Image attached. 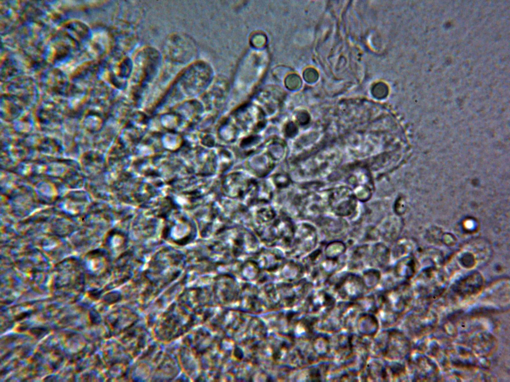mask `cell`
<instances>
[{
	"instance_id": "cell-18",
	"label": "cell",
	"mask_w": 510,
	"mask_h": 382,
	"mask_svg": "<svg viewBox=\"0 0 510 382\" xmlns=\"http://www.w3.org/2000/svg\"><path fill=\"white\" fill-rule=\"evenodd\" d=\"M347 250L346 244L340 240H336L328 242L323 248L324 257L337 259L342 258Z\"/></svg>"
},
{
	"instance_id": "cell-2",
	"label": "cell",
	"mask_w": 510,
	"mask_h": 382,
	"mask_svg": "<svg viewBox=\"0 0 510 382\" xmlns=\"http://www.w3.org/2000/svg\"><path fill=\"white\" fill-rule=\"evenodd\" d=\"M160 58L159 52L153 48L145 47L139 51L133 61L130 84L134 87L151 84L157 74Z\"/></svg>"
},
{
	"instance_id": "cell-11",
	"label": "cell",
	"mask_w": 510,
	"mask_h": 382,
	"mask_svg": "<svg viewBox=\"0 0 510 382\" xmlns=\"http://www.w3.org/2000/svg\"><path fill=\"white\" fill-rule=\"evenodd\" d=\"M296 248L298 255L310 253L317 245L318 236L315 227L310 223H302L297 229Z\"/></svg>"
},
{
	"instance_id": "cell-10",
	"label": "cell",
	"mask_w": 510,
	"mask_h": 382,
	"mask_svg": "<svg viewBox=\"0 0 510 382\" xmlns=\"http://www.w3.org/2000/svg\"><path fill=\"white\" fill-rule=\"evenodd\" d=\"M334 291L341 298L357 300L368 290L361 276L353 273L345 274L336 282Z\"/></svg>"
},
{
	"instance_id": "cell-8",
	"label": "cell",
	"mask_w": 510,
	"mask_h": 382,
	"mask_svg": "<svg viewBox=\"0 0 510 382\" xmlns=\"http://www.w3.org/2000/svg\"><path fill=\"white\" fill-rule=\"evenodd\" d=\"M459 343L471 350L478 356L488 358L497 348V341L490 332L486 329H477L461 335Z\"/></svg>"
},
{
	"instance_id": "cell-5",
	"label": "cell",
	"mask_w": 510,
	"mask_h": 382,
	"mask_svg": "<svg viewBox=\"0 0 510 382\" xmlns=\"http://www.w3.org/2000/svg\"><path fill=\"white\" fill-rule=\"evenodd\" d=\"M195 54V47L193 41L181 35L170 36L166 40L164 48L165 60L179 68L185 64H191Z\"/></svg>"
},
{
	"instance_id": "cell-4",
	"label": "cell",
	"mask_w": 510,
	"mask_h": 382,
	"mask_svg": "<svg viewBox=\"0 0 510 382\" xmlns=\"http://www.w3.org/2000/svg\"><path fill=\"white\" fill-rule=\"evenodd\" d=\"M406 364L408 377L412 381H438L440 368L433 358L416 349L411 351Z\"/></svg>"
},
{
	"instance_id": "cell-7",
	"label": "cell",
	"mask_w": 510,
	"mask_h": 382,
	"mask_svg": "<svg viewBox=\"0 0 510 382\" xmlns=\"http://www.w3.org/2000/svg\"><path fill=\"white\" fill-rule=\"evenodd\" d=\"M328 208L336 216L352 218L358 210L356 197L349 189L337 188L328 192Z\"/></svg>"
},
{
	"instance_id": "cell-12",
	"label": "cell",
	"mask_w": 510,
	"mask_h": 382,
	"mask_svg": "<svg viewBox=\"0 0 510 382\" xmlns=\"http://www.w3.org/2000/svg\"><path fill=\"white\" fill-rule=\"evenodd\" d=\"M480 293L483 301L493 305H503L510 302L509 282H495Z\"/></svg>"
},
{
	"instance_id": "cell-1",
	"label": "cell",
	"mask_w": 510,
	"mask_h": 382,
	"mask_svg": "<svg viewBox=\"0 0 510 382\" xmlns=\"http://www.w3.org/2000/svg\"><path fill=\"white\" fill-rule=\"evenodd\" d=\"M438 320L436 312L429 306H416L405 316L402 323L403 332L408 337L420 339L434 331Z\"/></svg>"
},
{
	"instance_id": "cell-17",
	"label": "cell",
	"mask_w": 510,
	"mask_h": 382,
	"mask_svg": "<svg viewBox=\"0 0 510 382\" xmlns=\"http://www.w3.org/2000/svg\"><path fill=\"white\" fill-rule=\"evenodd\" d=\"M371 248L368 244L357 246L351 254L350 267L354 269L362 268L366 263L369 262Z\"/></svg>"
},
{
	"instance_id": "cell-19",
	"label": "cell",
	"mask_w": 510,
	"mask_h": 382,
	"mask_svg": "<svg viewBox=\"0 0 510 382\" xmlns=\"http://www.w3.org/2000/svg\"><path fill=\"white\" fill-rule=\"evenodd\" d=\"M361 277L368 290L375 287L381 280V272L374 268L364 271Z\"/></svg>"
},
{
	"instance_id": "cell-14",
	"label": "cell",
	"mask_w": 510,
	"mask_h": 382,
	"mask_svg": "<svg viewBox=\"0 0 510 382\" xmlns=\"http://www.w3.org/2000/svg\"><path fill=\"white\" fill-rule=\"evenodd\" d=\"M377 228L380 238L385 242H391L398 236L401 228V221L396 215H388L382 220Z\"/></svg>"
},
{
	"instance_id": "cell-6",
	"label": "cell",
	"mask_w": 510,
	"mask_h": 382,
	"mask_svg": "<svg viewBox=\"0 0 510 382\" xmlns=\"http://www.w3.org/2000/svg\"><path fill=\"white\" fill-rule=\"evenodd\" d=\"M484 281L478 272H472L456 281L451 286L449 294L453 302L470 300L478 296L483 289Z\"/></svg>"
},
{
	"instance_id": "cell-3",
	"label": "cell",
	"mask_w": 510,
	"mask_h": 382,
	"mask_svg": "<svg viewBox=\"0 0 510 382\" xmlns=\"http://www.w3.org/2000/svg\"><path fill=\"white\" fill-rule=\"evenodd\" d=\"M488 362L487 358L478 356L466 346L457 342L445 348L441 364L446 369L471 370L486 369Z\"/></svg>"
},
{
	"instance_id": "cell-9",
	"label": "cell",
	"mask_w": 510,
	"mask_h": 382,
	"mask_svg": "<svg viewBox=\"0 0 510 382\" xmlns=\"http://www.w3.org/2000/svg\"><path fill=\"white\" fill-rule=\"evenodd\" d=\"M408 337L402 331L392 329L386 331L384 356L393 361H401L407 358L411 350Z\"/></svg>"
},
{
	"instance_id": "cell-15",
	"label": "cell",
	"mask_w": 510,
	"mask_h": 382,
	"mask_svg": "<svg viewBox=\"0 0 510 382\" xmlns=\"http://www.w3.org/2000/svg\"><path fill=\"white\" fill-rule=\"evenodd\" d=\"M390 261V250L384 243L378 242L371 247L369 263L374 268H383Z\"/></svg>"
},
{
	"instance_id": "cell-16",
	"label": "cell",
	"mask_w": 510,
	"mask_h": 382,
	"mask_svg": "<svg viewBox=\"0 0 510 382\" xmlns=\"http://www.w3.org/2000/svg\"><path fill=\"white\" fill-rule=\"evenodd\" d=\"M356 325L360 334L363 336H372L375 335L379 328L377 319L370 313H364L358 316Z\"/></svg>"
},
{
	"instance_id": "cell-13",
	"label": "cell",
	"mask_w": 510,
	"mask_h": 382,
	"mask_svg": "<svg viewBox=\"0 0 510 382\" xmlns=\"http://www.w3.org/2000/svg\"><path fill=\"white\" fill-rule=\"evenodd\" d=\"M324 233L332 237H338L346 233L348 224L344 218L332 216L323 215L316 221Z\"/></svg>"
}]
</instances>
